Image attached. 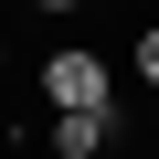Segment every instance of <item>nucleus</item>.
Listing matches in <instances>:
<instances>
[{"instance_id": "5", "label": "nucleus", "mask_w": 159, "mask_h": 159, "mask_svg": "<svg viewBox=\"0 0 159 159\" xmlns=\"http://www.w3.org/2000/svg\"><path fill=\"white\" fill-rule=\"evenodd\" d=\"M0 64H11V43H0Z\"/></svg>"}, {"instance_id": "2", "label": "nucleus", "mask_w": 159, "mask_h": 159, "mask_svg": "<svg viewBox=\"0 0 159 159\" xmlns=\"http://www.w3.org/2000/svg\"><path fill=\"white\" fill-rule=\"evenodd\" d=\"M43 138H53V159H96V148L117 138V106H53Z\"/></svg>"}, {"instance_id": "3", "label": "nucleus", "mask_w": 159, "mask_h": 159, "mask_svg": "<svg viewBox=\"0 0 159 159\" xmlns=\"http://www.w3.org/2000/svg\"><path fill=\"white\" fill-rule=\"evenodd\" d=\"M127 64H138V85H148V96H159V21H148V32H138V43H127Z\"/></svg>"}, {"instance_id": "4", "label": "nucleus", "mask_w": 159, "mask_h": 159, "mask_svg": "<svg viewBox=\"0 0 159 159\" xmlns=\"http://www.w3.org/2000/svg\"><path fill=\"white\" fill-rule=\"evenodd\" d=\"M32 11H85V0H32Z\"/></svg>"}, {"instance_id": "1", "label": "nucleus", "mask_w": 159, "mask_h": 159, "mask_svg": "<svg viewBox=\"0 0 159 159\" xmlns=\"http://www.w3.org/2000/svg\"><path fill=\"white\" fill-rule=\"evenodd\" d=\"M43 106H117V74H106V53H96V43H64V53L43 64Z\"/></svg>"}]
</instances>
